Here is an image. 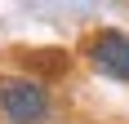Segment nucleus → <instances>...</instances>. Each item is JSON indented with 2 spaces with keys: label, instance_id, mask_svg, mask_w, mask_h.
I'll return each instance as SVG.
<instances>
[{
  "label": "nucleus",
  "instance_id": "obj_1",
  "mask_svg": "<svg viewBox=\"0 0 129 124\" xmlns=\"http://www.w3.org/2000/svg\"><path fill=\"white\" fill-rule=\"evenodd\" d=\"M0 111L13 124H36L49 115V93L40 89V80L27 75H0Z\"/></svg>",
  "mask_w": 129,
  "mask_h": 124
},
{
  "label": "nucleus",
  "instance_id": "obj_2",
  "mask_svg": "<svg viewBox=\"0 0 129 124\" xmlns=\"http://www.w3.org/2000/svg\"><path fill=\"white\" fill-rule=\"evenodd\" d=\"M93 71L111 75V80H129V36L125 31H98L89 44Z\"/></svg>",
  "mask_w": 129,
  "mask_h": 124
},
{
  "label": "nucleus",
  "instance_id": "obj_3",
  "mask_svg": "<svg viewBox=\"0 0 129 124\" xmlns=\"http://www.w3.org/2000/svg\"><path fill=\"white\" fill-rule=\"evenodd\" d=\"M18 62H22V71H27V80L31 75H45V80H53V75H62L67 71V53L62 49H22L18 53Z\"/></svg>",
  "mask_w": 129,
  "mask_h": 124
}]
</instances>
